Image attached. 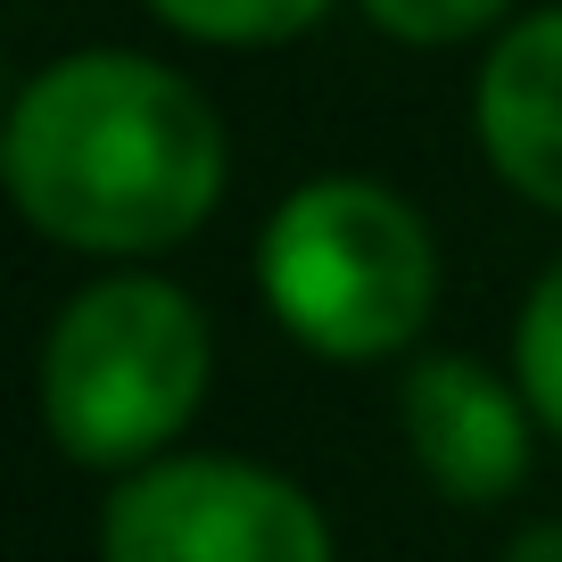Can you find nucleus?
I'll return each mask as SVG.
<instances>
[{
	"label": "nucleus",
	"instance_id": "nucleus-1",
	"mask_svg": "<svg viewBox=\"0 0 562 562\" xmlns=\"http://www.w3.org/2000/svg\"><path fill=\"white\" fill-rule=\"evenodd\" d=\"M0 175L42 240L83 257H158L224 199V116L158 58L75 50L18 91Z\"/></svg>",
	"mask_w": 562,
	"mask_h": 562
},
{
	"label": "nucleus",
	"instance_id": "nucleus-2",
	"mask_svg": "<svg viewBox=\"0 0 562 562\" xmlns=\"http://www.w3.org/2000/svg\"><path fill=\"white\" fill-rule=\"evenodd\" d=\"M257 290L323 364H381L414 348L439 306V240L414 199L364 175H315L257 232Z\"/></svg>",
	"mask_w": 562,
	"mask_h": 562
},
{
	"label": "nucleus",
	"instance_id": "nucleus-3",
	"mask_svg": "<svg viewBox=\"0 0 562 562\" xmlns=\"http://www.w3.org/2000/svg\"><path fill=\"white\" fill-rule=\"evenodd\" d=\"M215 381V339L191 290L108 273L75 290L42 339V430L91 472H140L182 439Z\"/></svg>",
	"mask_w": 562,
	"mask_h": 562
},
{
	"label": "nucleus",
	"instance_id": "nucleus-4",
	"mask_svg": "<svg viewBox=\"0 0 562 562\" xmlns=\"http://www.w3.org/2000/svg\"><path fill=\"white\" fill-rule=\"evenodd\" d=\"M100 562H339L323 505L248 456H158L116 480Z\"/></svg>",
	"mask_w": 562,
	"mask_h": 562
},
{
	"label": "nucleus",
	"instance_id": "nucleus-5",
	"mask_svg": "<svg viewBox=\"0 0 562 562\" xmlns=\"http://www.w3.org/2000/svg\"><path fill=\"white\" fill-rule=\"evenodd\" d=\"M397 422L447 505H505L529 472V397L472 356H422L397 389Z\"/></svg>",
	"mask_w": 562,
	"mask_h": 562
},
{
	"label": "nucleus",
	"instance_id": "nucleus-6",
	"mask_svg": "<svg viewBox=\"0 0 562 562\" xmlns=\"http://www.w3.org/2000/svg\"><path fill=\"white\" fill-rule=\"evenodd\" d=\"M472 124L496 175L529 207L562 215V9H538L496 34L472 91Z\"/></svg>",
	"mask_w": 562,
	"mask_h": 562
},
{
	"label": "nucleus",
	"instance_id": "nucleus-7",
	"mask_svg": "<svg viewBox=\"0 0 562 562\" xmlns=\"http://www.w3.org/2000/svg\"><path fill=\"white\" fill-rule=\"evenodd\" d=\"M175 34L215 42V50H265V42H299L306 25L331 18V0H149Z\"/></svg>",
	"mask_w": 562,
	"mask_h": 562
},
{
	"label": "nucleus",
	"instance_id": "nucleus-8",
	"mask_svg": "<svg viewBox=\"0 0 562 562\" xmlns=\"http://www.w3.org/2000/svg\"><path fill=\"white\" fill-rule=\"evenodd\" d=\"M513 372H521L529 414L562 430V257L546 265V281L529 290L521 323H513Z\"/></svg>",
	"mask_w": 562,
	"mask_h": 562
},
{
	"label": "nucleus",
	"instance_id": "nucleus-9",
	"mask_svg": "<svg viewBox=\"0 0 562 562\" xmlns=\"http://www.w3.org/2000/svg\"><path fill=\"white\" fill-rule=\"evenodd\" d=\"M513 0H364V18L397 42H422V50H447V42H472L505 18Z\"/></svg>",
	"mask_w": 562,
	"mask_h": 562
},
{
	"label": "nucleus",
	"instance_id": "nucleus-10",
	"mask_svg": "<svg viewBox=\"0 0 562 562\" xmlns=\"http://www.w3.org/2000/svg\"><path fill=\"white\" fill-rule=\"evenodd\" d=\"M505 562H562V521H529L521 538L505 546Z\"/></svg>",
	"mask_w": 562,
	"mask_h": 562
}]
</instances>
